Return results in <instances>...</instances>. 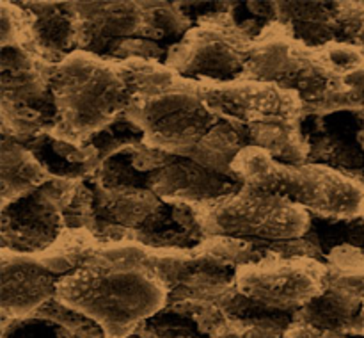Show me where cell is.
Masks as SVG:
<instances>
[{
    "mask_svg": "<svg viewBox=\"0 0 364 338\" xmlns=\"http://www.w3.org/2000/svg\"><path fill=\"white\" fill-rule=\"evenodd\" d=\"M206 105L224 120L255 125L272 120H304L301 96L272 82L238 78L231 82L196 80Z\"/></svg>",
    "mask_w": 364,
    "mask_h": 338,
    "instance_id": "8fae6325",
    "label": "cell"
},
{
    "mask_svg": "<svg viewBox=\"0 0 364 338\" xmlns=\"http://www.w3.org/2000/svg\"><path fill=\"white\" fill-rule=\"evenodd\" d=\"M350 338H364V301H363V308L359 312L358 320L354 322L350 329Z\"/></svg>",
    "mask_w": 364,
    "mask_h": 338,
    "instance_id": "83f0119b",
    "label": "cell"
},
{
    "mask_svg": "<svg viewBox=\"0 0 364 338\" xmlns=\"http://www.w3.org/2000/svg\"><path fill=\"white\" fill-rule=\"evenodd\" d=\"M2 208L32 194L39 187L52 180V174L45 169L31 148L2 137Z\"/></svg>",
    "mask_w": 364,
    "mask_h": 338,
    "instance_id": "44dd1931",
    "label": "cell"
},
{
    "mask_svg": "<svg viewBox=\"0 0 364 338\" xmlns=\"http://www.w3.org/2000/svg\"><path fill=\"white\" fill-rule=\"evenodd\" d=\"M361 144H363V148H364V125H363V130H361Z\"/></svg>",
    "mask_w": 364,
    "mask_h": 338,
    "instance_id": "f1b7e54d",
    "label": "cell"
},
{
    "mask_svg": "<svg viewBox=\"0 0 364 338\" xmlns=\"http://www.w3.org/2000/svg\"><path fill=\"white\" fill-rule=\"evenodd\" d=\"M52 68L31 48H2L0 84L2 100L36 109H53Z\"/></svg>",
    "mask_w": 364,
    "mask_h": 338,
    "instance_id": "9a60e30c",
    "label": "cell"
},
{
    "mask_svg": "<svg viewBox=\"0 0 364 338\" xmlns=\"http://www.w3.org/2000/svg\"><path fill=\"white\" fill-rule=\"evenodd\" d=\"M350 110H329V112L306 114L302 128L309 142L308 162L323 164L352 176V171L361 169L364 148L361 130L350 132Z\"/></svg>",
    "mask_w": 364,
    "mask_h": 338,
    "instance_id": "5bb4252c",
    "label": "cell"
},
{
    "mask_svg": "<svg viewBox=\"0 0 364 338\" xmlns=\"http://www.w3.org/2000/svg\"><path fill=\"white\" fill-rule=\"evenodd\" d=\"M127 117L142 132L146 146L188 157L220 121L205 103L196 80L176 77L148 95L135 96Z\"/></svg>",
    "mask_w": 364,
    "mask_h": 338,
    "instance_id": "5b68a950",
    "label": "cell"
},
{
    "mask_svg": "<svg viewBox=\"0 0 364 338\" xmlns=\"http://www.w3.org/2000/svg\"><path fill=\"white\" fill-rule=\"evenodd\" d=\"M341 41L364 50V2H336Z\"/></svg>",
    "mask_w": 364,
    "mask_h": 338,
    "instance_id": "484cf974",
    "label": "cell"
},
{
    "mask_svg": "<svg viewBox=\"0 0 364 338\" xmlns=\"http://www.w3.org/2000/svg\"><path fill=\"white\" fill-rule=\"evenodd\" d=\"M284 338H350L347 334L336 333V331L323 329V327L313 326L306 320L294 319V322L288 326Z\"/></svg>",
    "mask_w": 364,
    "mask_h": 338,
    "instance_id": "4316f807",
    "label": "cell"
},
{
    "mask_svg": "<svg viewBox=\"0 0 364 338\" xmlns=\"http://www.w3.org/2000/svg\"><path fill=\"white\" fill-rule=\"evenodd\" d=\"M77 185V180L52 178L32 194L4 206L2 249L20 255H38L48 249L66 226L64 210Z\"/></svg>",
    "mask_w": 364,
    "mask_h": 338,
    "instance_id": "9c48e42d",
    "label": "cell"
},
{
    "mask_svg": "<svg viewBox=\"0 0 364 338\" xmlns=\"http://www.w3.org/2000/svg\"><path fill=\"white\" fill-rule=\"evenodd\" d=\"M294 313L276 312L237 294L208 338H284Z\"/></svg>",
    "mask_w": 364,
    "mask_h": 338,
    "instance_id": "ac0fdd59",
    "label": "cell"
},
{
    "mask_svg": "<svg viewBox=\"0 0 364 338\" xmlns=\"http://www.w3.org/2000/svg\"><path fill=\"white\" fill-rule=\"evenodd\" d=\"M256 36L230 9L206 13L169 46L164 63L188 80L231 82L244 75Z\"/></svg>",
    "mask_w": 364,
    "mask_h": 338,
    "instance_id": "52a82bcc",
    "label": "cell"
},
{
    "mask_svg": "<svg viewBox=\"0 0 364 338\" xmlns=\"http://www.w3.org/2000/svg\"><path fill=\"white\" fill-rule=\"evenodd\" d=\"M235 285L249 301L295 315L326 290L329 265L311 255L276 253L238 267Z\"/></svg>",
    "mask_w": 364,
    "mask_h": 338,
    "instance_id": "ba28073f",
    "label": "cell"
},
{
    "mask_svg": "<svg viewBox=\"0 0 364 338\" xmlns=\"http://www.w3.org/2000/svg\"><path fill=\"white\" fill-rule=\"evenodd\" d=\"M329 110H350L358 114L364 125V66L343 78L340 95L320 112H329Z\"/></svg>",
    "mask_w": 364,
    "mask_h": 338,
    "instance_id": "d4e9b609",
    "label": "cell"
},
{
    "mask_svg": "<svg viewBox=\"0 0 364 338\" xmlns=\"http://www.w3.org/2000/svg\"><path fill=\"white\" fill-rule=\"evenodd\" d=\"M34 16V50L55 64L78 50V27L70 2H20Z\"/></svg>",
    "mask_w": 364,
    "mask_h": 338,
    "instance_id": "e0dca14e",
    "label": "cell"
},
{
    "mask_svg": "<svg viewBox=\"0 0 364 338\" xmlns=\"http://www.w3.org/2000/svg\"><path fill=\"white\" fill-rule=\"evenodd\" d=\"M242 78L272 82L297 93L306 114L326 109L343 88L326 46H309L279 21H270L258 32Z\"/></svg>",
    "mask_w": 364,
    "mask_h": 338,
    "instance_id": "277c9868",
    "label": "cell"
},
{
    "mask_svg": "<svg viewBox=\"0 0 364 338\" xmlns=\"http://www.w3.org/2000/svg\"><path fill=\"white\" fill-rule=\"evenodd\" d=\"M249 144L247 127L237 121L224 120L220 117L219 123L201 139L194 152L187 159L194 160L199 166L206 167L217 174H226V176H235L231 166L238 153ZM237 178V176H235Z\"/></svg>",
    "mask_w": 364,
    "mask_h": 338,
    "instance_id": "603a6c76",
    "label": "cell"
},
{
    "mask_svg": "<svg viewBox=\"0 0 364 338\" xmlns=\"http://www.w3.org/2000/svg\"><path fill=\"white\" fill-rule=\"evenodd\" d=\"M132 160L146 176L148 187L167 203L206 205L244 187L238 178L217 174L187 157L169 155L144 142L132 152Z\"/></svg>",
    "mask_w": 364,
    "mask_h": 338,
    "instance_id": "30bf717a",
    "label": "cell"
},
{
    "mask_svg": "<svg viewBox=\"0 0 364 338\" xmlns=\"http://www.w3.org/2000/svg\"><path fill=\"white\" fill-rule=\"evenodd\" d=\"M205 237L270 242L301 241L311 230V213L283 196L244 185L230 196L196 206Z\"/></svg>",
    "mask_w": 364,
    "mask_h": 338,
    "instance_id": "8992f818",
    "label": "cell"
},
{
    "mask_svg": "<svg viewBox=\"0 0 364 338\" xmlns=\"http://www.w3.org/2000/svg\"><path fill=\"white\" fill-rule=\"evenodd\" d=\"M96 219L109 226L135 233L162 206V199L146 185H103L92 184ZM100 224V223H98Z\"/></svg>",
    "mask_w": 364,
    "mask_h": 338,
    "instance_id": "2e32d148",
    "label": "cell"
},
{
    "mask_svg": "<svg viewBox=\"0 0 364 338\" xmlns=\"http://www.w3.org/2000/svg\"><path fill=\"white\" fill-rule=\"evenodd\" d=\"M364 292L343 281L329 280L326 290L308 306L295 313V319L306 320L313 326L350 337V329L363 308Z\"/></svg>",
    "mask_w": 364,
    "mask_h": 338,
    "instance_id": "ffe728a7",
    "label": "cell"
},
{
    "mask_svg": "<svg viewBox=\"0 0 364 338\" xmlns=\"http://www.w3.org/2000/svg\"><path fill=\"white\" fill-rule=\"evenodd\" d=\"M247 134L249 144L265 149L277 162H308L309 142L302 128V120H272L249 125Z\"/></svg>",
    "mask_w": 364,
    "mask_h": 338,
    "instance_id": "7402d4cb",
    "label": "cell"
},
{
    "mask_svg": "<svg viewBox=\"0 0 364 338\" xmlns=\"http://www.w3.org/2000/svg\"><path fill=\"white\" fill-rule=\"evenodd\" d=\"M55 299L98 324L105 338H128L167 308L169 288L151 248L117 238L96 245L84 265L59 278Z\"/></svg>",
    "mask_w": 364,
    "mask_h": 338,
    "instance_id": "6da1fadb",
    "label": "cell"
},
{
    "mask_svg": "<svg viewBox=\"0 0 364 338\" xmlns=\"http://www.w3.org/2000/svg\"><path fill=\"white\" fill-rule=\"evenodd\" d=\"M52 95L57 120L50 135L77 146L89 144L134 103L123 60L85 50L53 64Z\"/></svg>",
    "mask_w": 364,
    "mask_h": 338,
    "instance_id": "7a4b0ae2",
    "label": "cell"
},
{
    "mask_svg": "<svg viewBox=\"0 0 364 338\" xmlns=\"http://www.w3.org/2000/svg\"><path fill=\"white\" fill-rule=\"evenodd\" d=\"M70 7L77 20L78 50L105 57L128 39H151L144 2H70Z\"/></svg>",
    "mask_w": 364,
    "mask_h": 338,
    "instance_id": "7c38bea8",
    "label": "cell"
},
{
    "mask_svg": "<svg viewBox=\"0 0 364 338\" xmlns=\"http://www.w3.org/2000/svg\"><path fill=\"white\" fill-rule=\"evenodd\" d=\"M274 21L287 25L291 34L309 46L341 41L336 2H272Z\"/></svg>",
    "mask_w": 364,
    "mask_h": 338,
    "instance_id": "d6986e66",
    "label": "cell"
},
{
    "mask_svg": "<svg viewBox=\"0 0 364 338\" xmlns=\"http://www.w3.org/2000/svg\"><path fill=\"white\" fill-rule=\"evenodd\" d=\"M57 281L32 255L2 249V324L36 315L55 297Z\"/></svg>",
    "mask_w": 364,
    "mask_h": 338,
    "instance_id": "4fadbf2b",
    "label": "cell"
},
{
    "mask_svg": "<svg viewBox=\"0 0 364 338\" xmlns=\"http://www.w3.org/2000/svg\"><path fill=\"white\" fill-rule=\"evenodd\" d=\"M128 338H208L198 324L181 313L166 308L142 322Z\"/></svg>",
    "mask_w": 364,
    "mask_h": 338,
    "instance_id": "cb8c5ba5",
    "label": "cell"
},
{
    "mask_svg": "<svg viewBox=\"0 0 364 338\" xmlns=\"http://www.w3.org/2000/svg\"><path fill=\"white\" fill-rule=\"evenodd\" d=\"M231 171L244 185L283 196L313 216L364 219V181L323 164H283L265 149L247 146L238 153Z\"/></svg>",
    "mask_w": 364,
    "mask_h": 338,
    "instance_id": "3957f363",
    "label": "cell"
}]
</instances>
